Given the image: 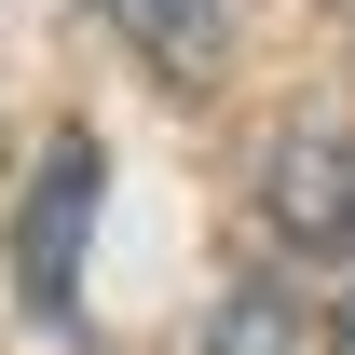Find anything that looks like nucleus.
Listing matches in <instances>:
<instances>
[{
	"label": "nucleus",
	"mask_w": 355,
	"mask_h": 355,
	"mask_svg": "<svg viewBox=\"0 0 355 355\" xmlns=\"http://www.w3.org/2000/svg\"><path fill=\"white\" fill-rule=\"evenodd\" d=\"M260 232L287 260H355V110H287L260 137Z\"/></svg>",
	"instance_id": "f257e3e1"
},
{
	"label": "nucleus",
	"mask_w": 355,
	"mask_h": 355,
	"mask_svg": "<svg viewBox=\"0 0 355 355\" xmlns=\"http://www.w3.org/2000/svg\"><path fill=\"white\" fill-rule=\"evenodd\" d=\"M96 178H110V164H96V137L69 123V137L42 150V191H28V314H69V301H83V219H96Z\"/></svg>",
	"instance_id": "f03ea898"
},
{
	"label": "nucleus",
	"mask_w": 355,
	"mask_h": 355,
	"mask_svg": "<svg viewBox=\"0 0 355 355\" xmlns=\"http://www.w3.org/2000/svg\"><path fill=\"white\" fill-rule=\"evenodd\" d=\"M205 355H314V287H273V273L219 287L205 301Z\"/></svg>",
	"instance_id": "7ed1b4c3"
},
{
	"label": "nucleus",
	"mask_w": 355,
	"mask_h": 355,
	"mask_svg": "<svg viewBox=\"0 0 355 355\" xmlns=\"http://www.w3.org/2000/svg\"><path fill=\"white\" fill-rule=\"evenodd\" d=\"M96 14H110L150 69H205V55H219V0H96Z\"/></svg>",
	"instance_id": "20e7f679"
},
{
	"label": "nucleus",
	"mask_w": 355,
	"mask_h": 355,
	"mask_svg": "<svg viewBox=\"0 0 355 355\" xmlns=\"http://www.w3.org/2000/svg\"><path fill=\"white\" fill-rule=\"evenodd\" d=\"M314 355H355V287H342L328 314H314Z\"/></svg>",
	"instance_id": "39448f33"
}]
</instances>
